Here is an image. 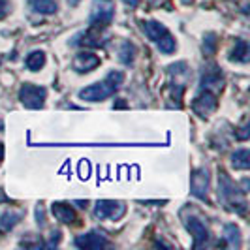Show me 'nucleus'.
Segmentation results:
<instances>
[{
	"label": "nucleus",
	"instance_id": "8",
	"mask_svg": "<svg viewBox=\"0 0 250 250\" xmlns=\"http://www.w3.org/2000/svg\"><path fill=\"white\" fill-rule=\"evenodd\" d=\"M75 247L85 250H96V249H104L107 247V239L104 237L98 231H88V233H83L75 239Z\"/></svg>",
	"mask_w": 250,
	"mask_h": 250
},
{
	"label": "nucleus",
	"instance_id": "20",
	"mask_svg": "<svg viewBox=\"0 0 250 250\" xmlns=\"http://www.w3.org/2000/svg\"><path fill=\"white\" fill-rule=\"evenodd\" d=\"M134 55H136V47H134L130 42H125V43L121 45V51H119V59H121V62L132 64L134 62Z\"/></svg>",
	"mask_w": 250,
	"mask_h": 250
},
{
	"label": "nucleus",
	"instance_id": "27",
	"mask_svg": "<svg viewBox=\"0 0 250 250\" xmlns=\"http://www.w3.org/2000/svg\"><path fill=\"white\" fill-rule=\"evenodd\" d=\"M115 107H126V104L125 102H117V104H115Z\"/></svg>",
	"mask_w": 250,
	"mask_h": 250
},
{
	"label": "nucleus",
	"instance_id": "15",
	"mask_svg": "<svg viewBox=\"0 0 250 250\" xmlns=\"http://www.w3.org/2000/svg\"><path fill=\"white\" fill-rule=\"evenodd\" d=\"M231 164L235 169H249L250 167V152L249 149H239L231 156Z\"/></svg>",
	"mask_w": 250,
	"mask_h": 250
},
{
	"label": "nucleus",
	"instance_id": "9",
	"mask_svg": "<svg viewBox=\"0 0 250 250\" xmlns=\"http://www.w3.org/2000/svg\"><path fill=\"white\" fill-rule=\"evenodd\" d=\"M100 64V59L94 55V53H88V51H81V53H77L74 59V66L75 72H79V74H85V72H92L96 66Z\"/></svg>",
	"mask_w": 250,
	"mask_h": 250
},
{
	"label": "nucleus",
	"instance_id": "1",
	"mask_svg": "<svg viewBox=\"0 0 250 250\" xmlns=\"http://www.w3.org/2000/svg\"><path fill=\"white\" fill-rule=\"evenodd\" d=\"M237 190L239 188L233 185V181L229 177L226 173H220V177H218V194H220V198L228 205H231V209H237V213L243 214L245 209H247V201L243 200V194H239Z\"/></svg>",
	"mask_w": 250,
	"mask_h": 250
},
{
	"label": "nucleus",
	"instance_id": "14",
	"mask_svg": "<svg viewBox=\"0 0 250 250\" xmlns=\"http://www.w3.org/2000/svg\"><path fill=\"white\" fill-rule=\"evenodd\" d=\"M83 40H75L74 43H81V45H87V47H100L102 45V36L98 32V28H90L88 32L81 34Z\"/></svg>",
	"mask_w": 250,
	"mask_h": 250
},
{
	"label": "nucleus",
	"instance_id": "19",
	"mask_svg": "<svg viewBox=\"0 0 250 250\" xmlns=\"http://www.w3.org/2000/svg\"><path fill=\"white\" fill-rule=\"evenodd\" d=\"M19 218H21V213H15V211H6V213L0 216V228L2 229H12L13 226L19 222Z\"/></svg>",
	"mask_w": 250,
	"mask_h": 250
},
{
	"label": "nucleus",
	"instance_id": "25",
	"mask_svg": "<svg viewBox=\"0 0 250 250\" xmlns=\"http://www.w3.org/2000/svg\"><path fill=\"white\" fill-rule=\"evenodd\" d=\"M125 4H128V6H132V8H136L138 6V0H123Z\"/></svg>",
	"mask_w": 250,
	"mask_h": 250
},
{
	"label": "nucleus",
	"instance_id": "21",
	"mask_svg": "<svg viewBox=\"0 0 250 250\" xmlns=\"http://www.w3.org/2000/svg\"><path fill=\"white\" fill-rule=\"evenodd\" d=\"M156 43H158V49L162 51V53H166V55H169V53L175 51V40H173V36L169 32H166Z\"/></svg>",
	"mask_w": 250,
	"mask_h": 250
},
{
	"label": "nucleus",
	"instance_id": "3",
	"mask_svg": "<svg viewBox=\"0 0 250 250\" xmlns=\"http://www.w3.org/2000/svg\"><path fill=\"white\" fill-rule=\"evenodd\" d=\"M45 88L38 87V85H30V83H25L21 90H19V98L23 102V105L28 107V109H40L43 107V100H45Z\"/></svg>",
	"mask_w": 250,
	"mask_h": 250
},
{
	"label": "nucleus",
	"instance_id": "5",
	"mask_svg": "<svg viewBox=\"0 0 250 250\" xmlns=\"http://www.w3.org/2000/svg\"><path fill=\"white\" fill-rule=\"evenodd\" d=\"M190 192L196 196V198H201L205 200L207 198V192H209V171L207 169H196L192 173V179H190Z\"/></svg>",
	"mask_w": 250,
	"mask_h": 250
},
{
	"label": "nucleus",
	"instance_id": "18",
	"mask_svg": "<svg viewBox=\"0 0 250 250\" xmlns=\"http://www.w3.org/2000/svg\"><path fill=\"white\" fill-rule=\"evenodd\" d=\"M224 239L231 245V247H239L241 245V231L235 224H228L224 228Z\"/></svg>",
	"mask_w": 250,
	"mask_h": 250
},
{
	"label": "nucleus",
	"instance_id": "23",
	"mask_svg": "<svg viewBox=\"0 0 250 250\" xmlns=\"http://www.w3.org/2000/svg\"><path fill=\"white\" fill-rule=\"evenodd\" d=\"M239 130H241V132L237 134V138H239V139H247V138H249V126L245 125L243 128H239Z\"/></svg>",
	"mask_w": 250,
	"mask_h": 250
},
{
	"label": "nucleus",
	"instance_id": "11",
	"mask_svg": "<svg viewBox=\"0 0 250 250\" xmlns=\"http://www.w3.org/2000/svg\"><path fill=\"white\" fill-rule=\"evenodd\" d=\"M51 211L55 214L57 220H61L64 224H74L75 222V213L70 205H64V203H53Z\"/></svg>",
	"mask_w": 250,
	"mask_h": 250
},
{
	"label": "nucleus",
	"instance_id": "22",
	"mask_svg": "<svg viewBox=\"0 0 250 250\" xmlns=\"http://www.w3.org/2000/svg\"><path fill=\"white\" fill-rule=\"evenodd\" d=\"M205 43H207V47L203 45V49H205V53H207V55H211V53L214 51V43H216L214 34H209V36H207V40H205Z\"/></svg>",
	"mask_w": 250,
	"mask_h": 250
},
{
	"label": "nucleus",
	"instance_id": "12",
	"mask_svg": "<svg viewBox=\"0 0 250 250\" xmlns=\"http://www.w3.org/2000/svg\"><path fill=\"white\" fill-rule=\"evenodd\" d=\"M143 32H145V36L149 38V40L158 42L167 32V28L162 23H158V21H147V23H143Z\"/></svg>",
	"mask_w": 250,
	"mask_h": 250
},
{
	"label": "nucleus",
	"instance_id": "10",
	"mask_svg": "<svg viewBox=\"0 0 250 250\" xmlns=\"http://www.w3.org/2000/svg\"><path fill=\"white\" fill-rule=\"evenodd\" d=\"M185 226H187V229L194 239V247H201L209 239V229L198 218H188V220H185Z\"/></svg>",
	"mask_w": 250,
	"mask_h": 250
},
{
	"label": "nucleus",
	"instance_id": "24",
	"mask_svg": "<svg viewBox=\"0 0 250 250\" xmlns=\"http://www.w3.org/2000/svg\"><path fill=\"white\" fill-rule=\"evenodd\" d=\"M8 13V2L6 0H0V17H4Z\"/></svg>",
	"mask_w": 250,
	"mask_h": 250
},
{
	"label": "nucleus",
	"instance_id": "4",
	"mask_svg": "<svg viewBox=\"0 0 250 250\" xmlns=\"http://www.w3.org/2000/svg\"><path fill=\"white\" fill-rule=\"evenodd\" d=\"M126 213V205L123 201H109L104 200L96 203L94 214L100 220H119L123 214Z\"/></svg>",
	"mask_w": 250,
	"mask_h": 250
},
{
	"label": "nucleus",
	"instance_id": "17",
	"mask_svg": "<svg viewBox=\"0 0 250 250\" xmlns=\"http://www.w3.org/2000/svg\"><path fill=\"white\" fill-rule=\"evenodd\" d=\"M231 61H239V62H247L249 61V43L245 40L235 42V47L231 51Z\"/></svg>",
	"mask_w": 250,
	"mask_h": 250
},
{
	"label": "nucleus",
	"instance_id": "6",
	"mask_svg": "<svg viewBox=\"0 0 250 250\" xmlns=\"http://www.w3.org/2000/svg\"><path fill=\"white\" fill-rule=\"evenodd\" d=\"M216 107H218L216 96H214L213 92H209V90L201 92L200 96L194 100V104H192V109L198 113L200 117H209Z\"/></svg>",
	"mask_w": 250,
	"mask_h": 250
},
{
	"label": "nucleus",
	"instance_id": "28",
	"mask_svg": "<svg viewBox=\"0 0 250 250\" xmlns=\"http://www.w3.org/2000/svg\"><path fill=\"white\" fill-rule=\"evenodd\" d=\"M2 158H4V147H2V143H0V162H2Z\"/></svg>",
	"mask_w": 250,
	"mask_h": 250
},
{
	"label": "nucleus",
	"instance_id": "26",
	"mask_svg": "<svg viewBox=\"0 0 250 250\" xmlns=\"http://www.w3.org/2000/svg\"><path fill=\"white\" fill-rule=\"evenodd\" d=\"M79 2H81V0H68V4H70V6H77V4H79Z\"/></svg>",
	"mask_w": 250,
	"mask_h": 250
},
{
	"label": "nucleus",
	"instance_id": "7",
	"mask_svg": "<svg viewBox=\"0 0 250 250\" xmlns=\"http://www.w3.org/2000/svg\"><path fill=\"white\" fill-rule=\"evenodd\" d=\"M113 15H115V12H113L111 6H107V4L94 6L92 13H90V25H92V28H104V26L111 25Z\"/></svg>",
	"mask_w": 250,
	"mask_h": 250
},
{
	"label": "nucleus",
	"instance_id": "29",
	"mask_svg": "<svg viewBox=\"0 0 250 250\" xmlns=\"http://www.w3.org/2000/svg\"><path fill=\"white\" fill-rule=\"evenodd\" d=\"M0 128H2V123H0Z\"/></svg>",
	"mask_w": 250,
	"mask_h": 250
},
{
	"label": "nucleus",
	"instance_id": "13",
	"mask_svg": "<svg viewBox=\"0 0 250 250\" xmlns=\"http://www.w3.org/2000/svg\"><path fill=\"white\" fill-rule=\"evenodd\" d=\"M28 6L36 13H43V15H51L57 12V2L55 0H30Z\"/></svg>",
	"mask_w": 250,
	"mask_h": 250
},
{
	"label": "nucleus",
	"instance_id": "2",
	"mask_svg": "<svg viewBox=\"0 0 250 250\" xmlns=\"http://www.w3.org/2000/svg\"><path fill=\"white\" fill-rule=\"evenodd\" d=\"M115 90H117V87L113 85L111 81L109 79H104L100 83H94L90 87L79 90V98L87 102H102L105 100V98H109Z\"/></svg>",
	"mask_w": 250,
	"mask_h": 250
},
{
	"label": "nucleus",
	"instance_id": "16",
	"mask_svg": "<svg viewBox=\"0 0 250 250\" xmlns=\"http://www.w3.org/2000/svg\"><path fill=\"white\" fill-rule=\"evenodd\" d=\"M26 68L28 70H32V72H38L40 68H43V64H45V55H43V51H32L28 57H26Z\"/></svg>",
	"mask_w": 250,
	"mask_h": 250
}]
</instances>
